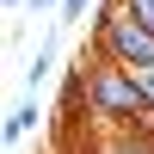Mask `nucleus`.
<instances>
[{
    "mask_svg": "<svg viewBox=\"0 0 154 154\" xmlns=\"http://www.w3.org/2000/svg\"><path fill=\"white\" fill-rule=\"evenodd\" d=\"M123 6H130V12H136V19H142V25H148V31H154V0H123Z\"/></svg>",
    "mask_w": 154,
    "mask_h": 154,
    "instance_id": "obj_8",
    "label": "nucleus"
},
{
    "mask_svg": "<svg viewBox=\"0 0 154 154\" xmlns=\"http://www.w3.org/2000/svg\"><path fill=\"white\" fill-rule=\"evenodd\" d=\"M93 154H154V130H111L93 142Z\"/></svg>",
    "mask_w": 154,
    "mask_h": 154,
    "instance_id": "obj_3",
    "label": "nucleus"
},
{
    "mask_svg": "<svg viewBox=\"0 0 154 154\" xmlns=\"http://www.w3.org/2000/svg\"><path fill=\"white\" fill-rule=\"evenodd\" d=\"M142 130H154V111H148V123H142Z\"/></svg>",
    "mask_w": 154,
    "mask_h": 154,
    "instance_id": "obj_11",
    "label": "nucleus"
},
{
    "mask_svg": "<svg viewBox=\"0 0 154 154\" xmlns=\"http://www.w3.org/2000/svg\"><path fill=\"white\" fill-rule=\"evenodd\" d=\"M0 6H6V12H19V6H31V0H0Z\"/></svg>",
    "mask_w": 154,
    "mask_h": 154,
    "instance_id": "obj_10",
    "label": "nucleus"
},
{
    "mask_svg": "<svg viewBox=\"0 0 154 154\" xmlns=\"http://www.w3.org/2000/svg\"><path fill=\"white\" fill-rule=\"evenodd\" d=\"M80 105L99 130H142L148 123V99L136 86V74L105 56H93V68H80Z\"/></svg>",
    "mask_w": 154,
    "mask_h": 154,
    "instance_id": "obj_1",
    "label": "nucleus"
},
{
    "mask_svg": "<svg viewBox=\"0 0 154 154\" xmlns=\"http://www.w3.org/2000/svg\"><path fill=\"white\" fill-rule=\"evenodd\" d=\"M56 74V37H43L37 43V56H31V68H25V86H31V99H37V86Z\"/></svg>",
    "mask_w": 154,
    "mask_h": 154,
    "instance_id": "obj_4",
    "label": "nucleus"
},
{
    "mask_svg": "<svg viewBox=\"0 0 154 154\" xmlns=\"http://www.w3.org/2000/svg\"><path fill=\"white\" fill-rule=\"evenodd\" d=\"M136 74V86H142V99H148V111H154V62H148V68H130Z\"/></svg>",
    "mask_w": 154,
    "mask_h": 154,
    "instance_id": "obj_6",
    "label": "nucleus"
},
{
    "mask_svg": "<svg viewBox=\"0 0 154 154\" xmlns=\"http://www.w3.org/2000/svg\"><path fill=\"white\" fill-rule=\"evenodd\" d=\"M93 56L117 62V68H148L154 62V31L123 6V0H105V12H99V25H93Z\"/></svg>",
    "mask_w": 154,
    "mask_h": 154,
    "instance_id": "obj_2",
    "label": "nucleus"
},
{
    "mask_svg": "<svg viewBox=\"0 0 154 154\" xmlns=\"http://www.w3.org/2000/svg\"><path fill=\"white\" fill-rule=\"evenodd\" d=\"M31 12H62V0H31Z\"/></svg>",
    "mask_w": 154,
    "mask_h": 154,
    "instance_id": "obj_9",
    "label": "nucleus"
},
{
    "mask_svg": "<svg viewBox=\"0 0 154 154\" xmlns=\"http://www.w3.org/2000/svg\"><path fill=\"white\" fill-rule=\"evenodd\" d=\"M86 6H93V0H62V12H56V25H74V19H80Z\"/></svg>",
    "mask_w": 154,
    "mask_h": 154,
    "instance_id": "obj_7",
    "label": "nucleus"
},
{
    "mask_svg": "<svg viewBox=\"0 0 154 154\" xmlns=\"http://www.w3.org/2000/svg\"><path fill=\"white\" fill-rule=\"evenodd\" d=\"M37 117H43V111H37V99H19V105L6 111V142H25V136L37 130Z\"/></svg>",
    "mask_w": 154,
    "mask_h": 154,
    "instance_id": "obj_5",
    "label": "nucleus"
}]
</instances>
